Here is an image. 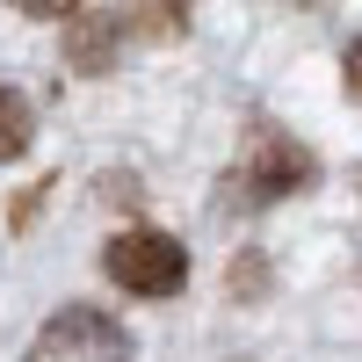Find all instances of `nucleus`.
I'll list each match as a JSON object with an SVG mask.
<instances>
[{"label":"nucleus","mask_w":362,"mask_h":362,"mask_svg":"<svg viewBox=\"0 0 362 362\" xmlns=\"http://www.w3.org/2000/svg\"><path fill=\"white\" fill-rule=\"evenodd\" d=\"M22 362H131V334L95 305H66L44 319V334L29 341Z\"/></svg>","instance_id":"nucleus-2"},{"label":"nucleus","mask_w":362,"mask_h":362,"mask_svg":"<svg viewBox=\"0 0 362 362\" xmlns=\"http://www.w3.org/2000/svg\"><path fill=\"white\" fill-rule=\"evenodd\" d=\"M102 268H109V283L131 290V297H174L181 283H189V254H181V239L174 232H153V225L116 232L109 247H102Z\"/></svg>","instance_id":"nucleus-1"},{"label":"nucleus","mask_w":362,"mask_h":362,"mask_svg":"<svg viewBox=\"0 0 362 362\" xmlns=\"http://www.w3.org/2000/svg\"><path fill=\"white\" fill-rule=\"evenodd\" d=\"M312 174H319V167H312V153H305L297 138H283L276 124H254V131H247V153H239V189H247L254 203L305 189Z\"/></svg>","instance_id":"nucleus-3"},{"label":"nucleus","mask_w":362,"mask_h":362,"mask_svg":"<svg viewBox=\"0 0 362 362\" xmlns=\"http://www.w3.org/2000/svg\"><path fill=\"white\" fill-rule=\"evenodd\" d=\"M29 138H37V109H29L15 87H0V160H22Z\"/></svg>","instance_id":"nucleus-4"},{"label":"nucleus","mask_w":362,"mask_h":362,"mask_svg":"<svg viewBox=\"0 0 362 362\" xmlns=\"http://www.w3.org/2000/svg\"><path fill=\"white\" fill-rule=\"evenodd\" d=\"M341 80H348V95L362 102V37L348 44V58H341Z\"/></svg>","instance_id":"nucleus-5"}]
</instances>
